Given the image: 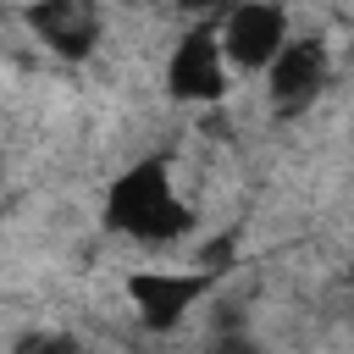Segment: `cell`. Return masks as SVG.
I'll use <instances>...</instances> for the list:
<instances>
[{
    "label": "cell",
    "mask_w": 354,
    "mask_h": 354,
    "mask_svg": "<svg viewBox=\"0 0 354 354\" xmlns=\"http://www.w3.org/2000/svg\"><path fill=\"white\" fill-rule=\"evenodd\" d=\"M105 227L138 238V243H171L194 227V210L171 194V171L166 160H138L133 171H122L105 194Z\"/></svg>",
    "instance_id": "1"
},
{
    "label": "cell",
    "mask_w": 354,
    "mask_h": 354,
    "mask_svg": "<svg viewBox=\"0 0 354 354\" xmlns=\"http://www.w3.org/2000/svg\"><path fill=\"white\" fill-rule=\"evenodd\" d=\"M221 39V61L243 66V72H266L282 44H288V11L282 6H266V0H249V6H232L216 28Z\"/></svg>",
    "instance_id": "2"
},
{
    "label": "cell",
    "mask_w": 354,
    "mask_h": 354,
    "mask_svg": "<svg viewBox=\"0 0 354 354\" xmlns=\"http://www.w3.org/2000/svg\"><path fill=\"white\" fill-rule=\"evenodd\" d=\"M166 88H171V100H188V105H221L227 66H221V39L210 28H194L177 39V50L166 61Z\"/></svg>",
    "instance_id": "3"
},
{
    "label": "cell",
    "mask_w": 354,
    "mask_h": 354,
    "mask_svg": "<svg viewBox=\"0 0 354 354\" xmlns=\"http://www.w3.org/2000/svg\"><path fill=\"white\" fill-rule=\"evenodd\" d=\"M205 288H210L205 271H133L127 277V299L149 332H171Z\"/></svg>",
    "instance_id": "4"
},
{
    "label": "cell",
    "mask_w": 354,
    "mask_h": 354,
    "mask_svg": "<svg viewBox=\"0 0 354 354\" xmlns=\"http://www.w3.org/2000/svg\"><path fill=\"white\" fill-rule=\"evenodd\" d=\"M326 83V44L321 39H288L282 55L266 66V88L277 100V111H299L321 94Z\"/></svg>",
    "instance_id": "5"
},
{
    "label": "cell",
    "mask_w": 354,
    "mask_h": 354,
    "mask_svg": "<svg viewBox=\"0 0 354 354\" xmlns=\"http://www.w3.org/2000/svg\"><path fill=\"white\" fill-rule=\"evenodd\" d=\"M28 22H33L39 39H44L55 55H66V61H83V55L94 50V39H100V17H94L88 6H66V0L33 6Z\"/></svg>",
    "instance_id": "6"
},
{
    "label": "cell",
    "mask_w": 354,
    "mask_h": 354,
    "mask_svg": "<svg viewBox=\"0 0 354 354\" xmlns=\"http://www.w3.org/2000/svg\"><path fill=\"white\" fill-rule=\"evenodd\" d=\"M39 354H77V348H72V343H66V337H50V343H44V348H39Z\"/></svg>",
    "instance_id": "7"
},
{
    "label": "cell",
    "mask_w": 354,
    "mask_h": 354,
    "mask_svg": "<svg viewBox=\"0 0 354 354\" xmlns=\"http://www.w3.org/2000/svg\"><path fill=\"white\" fill-rule=\"evenodd\" d=\"M348 277H354V266H348Z\"/></svg>",
    "instance_id": "8"
}]
</instances>
